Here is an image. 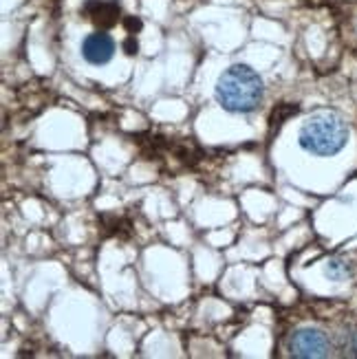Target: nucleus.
I'll return each instance as SVG.
<instances>
[{
  "label": "nucleus",
  "mask_w": 357,
  "mask_h": 359,
  "mask_svg": "<svg viewBox=\"0 0 357 359\" xmlns=\"http://www.w3.org/2000/svg\"><path fill=\"white\" fill-rule=\"evenodd\" d=\"M298 108L296 106H278V108H274V113H271V126H278V123H283V119H287L289 115H293L296 113Z\"/></svg>",
  "instance_id": "6e6552de"
},
{
  "label": "nucleus",
  "mask_w": 357,
  "mask_h": 359,
  "mask_svg": "<svg viewBox=\"0 0 357 359\" xmlns=\"http://www.w3.org/2000/svg\"><path fill=\"white\" fill-rule=\"evenodd\" d=\"M349 142V126L337 113L320 111L300 128V146L316 157H333Z\"/></svg>",
  "instance_id": "f03ea898"
},
{
  "label": "nucleus",
  "mask_w": 357,
  "mask_h": 359,
  "mask_svg": "<svg viewBox=\"0 0 357 359\" xmlns=\"http://www.w3.org/2000/svg\"><path fill=\"white\" fill-rule=\"evenodd\" d=\"M216 102L229 113H252L265 95L260 75L247 65L229 67L216 82Z\"/></svg>",
  "instance_id": "f257e3e1"
},
{
  "label": "nucleus",
  "mask_w": 357,
  "mask_h": 359,
  "mask_svg": "<svg viewBox=\"0 0 357 359\" xmlns=\"http://www.w3.org/2000/svg\"><path fill=\"white\" fill-rule=\"evenodd\" d=\"M123 46H126V53H128V55L137 53V42H135L133 38H128V40H126V44H123Z\"/></svg>",
  "instance_id": "1a4fd4ad"
},
{
  "label": "nucleus",
  "mask_w": 357,
  "mask_h": 359,
  "mask_svg": "<svg viewBox=\"0 0 357 359\" xmlns=\"http://www.w3.org/2000/svg\"><path fill=\"white\" fill-rule=\"evenodd\" d=\"M351 273H353V267L346 260L335 258V260H329V264H327V276L331 280H337V283H339V280H346Z\"/></svg>",
  "instance_id": "423d86ee"
},
{
  "label": "nucleus",
  "mask_w": 357,
  "mask_h": 359,
  "mask_svg": "<svg viewBox=\"0 0 357 359\" xmlns=\"http://www.w3.org/2000/svg\"><path fill=\"white\" fill-rule=\"evenodd\" d=\"M339 351L344 357H357V329H346L339 333Z\"/></svg>",
  "instance_id": "0eeeda50"
},
{
  "label": "nucleus",
  "mask_w": 357,
  "mask_h": 359,
  "mask_svg": "<svg viewBox=\"0 0 357 359\" xmlns=\"http://www.w3.org/2000/svg\"><path fill=\"white\" fill-rule=\"evenodd\" d=\"M84 11L88 13V18L100 25V27H113L119 20L121 13V5L117 0H106V3H100V0H88Z\"/></svg>",
  "instance_id": "39448f33"
},
{
  "label": "nucleus",
  "mask_w": 357,
  "mask_h": 359,
  "mask_svg": "<svg viewBox=\"0 0 357 359\" xmlns=\"http://www.w3.org/2000/svg\"><path fill=\"white\" fill-rule=\"evenodd\" d=\"M82 55L88 65H108L115 55V40L104 34V31H95V34H88L82 42Z\"/></svg>",
  "instance_id": "20e7f679"
},
{
  "label": "nucleus",
  "mask_w": 357,
  "mask_h": 359,
  "mask_svg": "<svg viewBox=\"0 0 357 359\" xmlns=\"http://www.w3.org/2000/svg\"><path fill=\"white\" fill-rule=\"evenodd\" d=\"M126 25H128V29H130V31H133V29H135V31H137V29H139V27H142V20H137V18H135V20H133V18H130V20H128V22H126Z\"/></svg>",
  "instance_id": "9d476101"
},
{
  "label": "nucleus",
  "mask_w": 357,
  "mask_h": 359,
  "mask_svg": "<svg viewBox=\"0 0 357 359\" xmlns=\"http://www.w3.org/2000/svg\"><path fill=\"white\" fill-rule=\"evenodd\" d=\"M331 339L322 329H314V326H307V329H298L289 339V353L293 357H302V359H311V357H329L331 355Z\"/></svg>",
  "instance_id": "7ed1b4c3"
}]
</instances>
